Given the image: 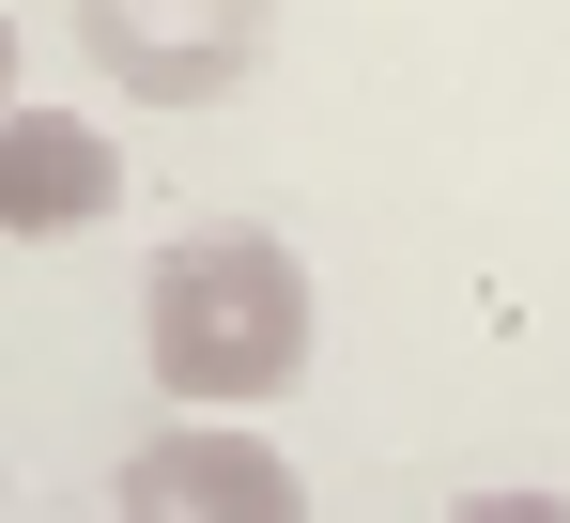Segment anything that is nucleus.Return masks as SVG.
Listing matches in <instances>:
<instances>
[{
    "label": "nucleus",
    "instance_id": "f257e3e1",
    "mask_svg": "<svg viewBox=\"0 0 570 523\" xmlns=\"http://www.w3.org/2000/svg\"><path fill=\"white\" fill-rule=\"evenodd\" d=\"M324 339V293H308V262L293 231H170L155 277H139V369L186 401V416H263L293 369Z\"/></svg>",
    "mask_w": 570,
    "mask_h": 523
},
{
    "label": "nucleus",
    "instance_id": "f03ea898",
    "mask_svg": "<svg viewBox=\"0 0 570 523\" xmlns=\"http://www.w3.org/2000/svg\"><path fill=\"white\" fill-rule=\"evenodd\" d=\"M278 0H78V47L124 108H216L263 78Z\"/></svg>",
    "mask_w": 570,
    "mask_h": 523
},
{
    "label": "nucleus",
    "instance_id": "7ed1b4c3",
    "mask_svg": "<svg viewBox=\"0 0 570 523\" xmlns=\"http://www.w3.org/2000/svg\"><path fill=\"white\" fill-rule=\"evenodd\" d=\"M124 523H308V477L247 416H170L124 462Z\"/></svg>",
    "mask_w": 570,
    "mask_h": 523
},
{
    "label": "nucleus",
    "instance_id": "20e7f679",
    "mask_svg": "<svg viewBox=\"0 0 570 523\" xmlns=\"http://www.w3.org/2000/svg\"><path fill=\"white\" fill-rule=\"evenodd\" d=\"M124 200V139L94 108H0V247H62V231H108Z\"/></svg>",
    "mask_w": 570,
    "mask_h": 523
},
{
    "label": "nucleus",
    "instance_id": "39448f33",
    "mask_svg": "<svg viewBox=\"0 0 570 523\" xmlns=\"http://www.w3.org/2000/svg\"><path fill=\"white\" fill-rule=\"evenodd\" d=\"M448 523H570V493H540V477H478Z\"/></svg>",
    "mask_w": 570,
    "mask_h": 523
},
{
    "label": "nucleus",
    "instance_id": "423d86ee",
    "mask_svg": "<svg viewBox=\"0 0 570 523\" xmlns=\"http://www.w3.org/2000/svg\"><path fill=\"white\" fill-rule=\"evenodd\" d=\"M0 108H16V16H0Z\"/></svg>",
    "mask_w": 570,
    "mask_h": 523
}]
</instances>
